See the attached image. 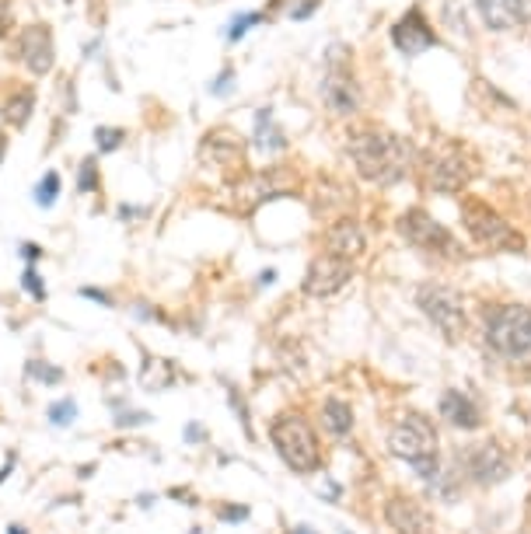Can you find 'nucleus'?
Wrapping results in <instances>:
<instances>
[{"mask_svg":"<svg viewBox=\"0 0 531 534\" xmlns=\"http://www.w3.org/2000/svg\"><path fill=\"white\" fill-rule=\"evenodd\" d=\"M343 534H350V531H343Z\"/></svg>","mask_w":531,"mask_h":534,"instance_id":"nucleus-40","label":"nucleus"},{"mask_svg":"<svg viewBox=\"0 0 531 534\" xmlns=\"http://www.w3.org/2000/svg\"><path fill=\"white\" fill-rule=\"evenodd\" d=\"M32 108H35V91L14 88V94H11L7 105H4V115H7V122H11L14 129H21V126L32 119Z\"/></svg>","mask_w":531,"mask_h":534,"instance_id":"nucleus-20","label":"nucleus"},{"mask_svg":"<svg viewBox=\"0 0 531 534\" xmlns=\"http://www.w3.org/2000/svg\"><path fill=\"white\" fill-rule=\"evenodd\" d=\"M21 259L32 266L35 259H42V248H39V245H21Z\"/></svg>","mask_w":531,"mask_h":534,"instance_id":"nucleus-32","label":"nucleus"},{"mask_svg":"<svg viewBox=\"0 0 531 534\" xmlns=\"http://www.w3.org/2000/svg\"><path fill=\"white\" fill-rule=\"evenodd\" d=\"M95 144H98V154H112L126 144V129L119 126H98L95 129Z\"/></svg>","mask_w":531,"mask_h":534,"instance_id":"nucleus-22","label":"nucleus"},{"mask_svg":"<svg viewBox=\"0 0 531 534\" xmlns=\"http://www.w3.org/2000/svg\"><path fill=\"white\" fill-rule=\"evenodd\" d=\"M385 521L395 534H430V528H433L430 514L406 492H395L385 500Z\"/></svg>","mask_w":531,"mask_h":534,"instance_id":"nucleus-12","label":"nucleus"},{"mask_svg":"<svg viewBox=\"0 0 531 534\" xmlns=\"http://www.w3.org/2000/svg\"><path fill=\"white\" fill-rule=\"evenodd\" d=\"M259 21H262V14H255V11H252V14H241V21H234V25L227 28V39H231V42H238V39H241L252 25H259Z\"/></svg>","mask_w":531,"mask_h":534,"instance_id":"nucleus-27","label":"nucleus"},{"mask_svg":"<svg viewBox=\"0 0 531 534\" xmlns=\"http://www.w3.org/2000/svg\"><path fill=\"white\" fill-rule=\"evenodd\" d=\"M21 286L32 293V300H46V297H49V290H46L42 276L35 272V266H25V272H21Z\"/></svg>","mask_w":531,"mask_h":534,"instance_id":"nucleus-26","label":"nucleus"},{"mask_svg":"<svg viewBox=\"0 0 531 534\" xmlns=\"http://www.w3.org/2000/svg\"><path fill=\"white\" fill-rule=\"evenodd\" d=\"M11 25V0H0V32Z\"/></svg>","mask_w":531,"mask_h":534,"instance_id":"nucleus-33","label":"nucleus"},{"mask_svg":"<svg viewBox=\"0 0 531 534\" xmlns=\"http://www.w3.org/2000/svg\"><path fill=\"white\" fill-rule=\"evenodd\" d=\"M321 423L332 437H346L353 430V409L339 398H325L321 402Z\"/></svg>","mask_w":531,"mask_h":534,"instance_id":"nucleus-18","label":"nucleus"},{"mask_svg":"<svg viewBox=\"0 0 531 534\" xmlns=\"http://www.w3.org/2000/svg\"><path fill=\"white\" fill-rule=\"evenodd\" d=\"M273 279H276V272H273V269H266V272L259 276V283H273Z\"/></svg>","mask_w":531,"mask_h":534,"instance_id":"nucleus-35","label":"nucleus"},{"mask_svg":"<svg viewBox=\"0 0 531 534\" xmlns=\"http://www.w3.org/2000/svg\"><path fill=\"white\" fill-rule=\"evenodd\" d=\"M269 444L280 454V461L298 471V475H312L321 468V444L315 426L308 423V416L287 409L280 416H273L269 423Z\"/></svg>","mask_w":531,"mask_h":534,"instance_id":"nucleus-3","label":"nucleus"},{"mask_svg":"<svg viewBox=\"0 0 531 534\" xmlns=\"http://www.w3.org/2000/svg\"><path fill=\"white\" fill-rule=\"evenodd\" d=\"M143 423H151L147 412H119L115 416V426H143Z\"/></svg>","mask_w":531,"mask_h":534,"instance_id":"nucleus-29","label":"nucleus"},{"mask_svg":"<svg viewBox=\"0 0 531 534\" xmlns=\"http://www.w3.org/2000/svg\"><path fill=\"white\" fill-rule=\"evenodd\" d=\"M7 534H25V528H18V524H11V528H7Z\"/></svg>","mask_w":531,"mask_h":534,"instance_id":"nucleus-37","label":"nucleus"},{"mask_svg":"<svg viewBox=\"0 0 531 534\" xmlns=\"http://www.w3.org/2000/svg\"><path fill=\"white\" fill-rule=\"evenodd\" d=\"M350 276H353V262L321 252V255H315V259L308 262V272H305V279H301V290H305V297L321 300V297L339 293V290L350 283Z\"/></svg>","mask_w":531,"mask_h":534,"instance_id":"nucleus-10","label":"nucleus"},{"mask_svg":"<svg viewBox=\"0 0 531 534\" xmlns=\"http://www.w3.org/2000/svg\"><path fill=\"white\" fill-rule=\"evenodd\" d=\"M346 147H350L353 168L360 172V178L374 182V185H395L413 165V144L381 126L353 129Z\"/></svg>","mask_w":531,"mask_h":534,"instance_id":"nucleus-1","label":"nucleus"},{"mask_svg":"<svg viewBox=\"0 0 531 534\" xmlns=\"http://www.w3.org/2000/svg\"><path fill=\"white\" fill-rule=\"evenodd\" d=\"M388 450L409 464L440 457V440H437V426L433 419L420 409H402L388 430Z\"/></svg>","mask_w":531,"mask_h":534,"instance_id":"nucleus-5","label":"nucleus"},{"mask_svg":"<svg viewBox=\"0 0 531 534\" xmlns=\"http://www.w3.org/2000/svg\"><path fill=\"white\" fill-rule=\"evenodd\" d=\"M461 220H465V231L472 234V241H479L482 248H493V252H521L525 248L521 231H514L504 220V213H497L479 196L461 199Z\"/></svg>","mask_w":531,"mask_h":534,"instance_id":"nucleus-4","label":"nucleus"},{"mask_svg":"<svg viewBox=\"0 0 531 534\" xmlns=\"http://www.w3.org/2000/svg\"><path fill=\"white\" fill-rule=\"evenodd\" d=\"M475 7H479V18L497 32L531 21V0H475Z\"/></svg>","mask_w":531,"mask_h":534,"instance_id":"nucleus-17","label":"nucleus"},{"mask_svg":"<svg viewBox=\"0 0 531 534\" xmlns=\"http://www.w3.org/2000/svg\"><path fill=\"white\" fill-rule=\"evenodd\" d=\"M461 468H465V475L475 485H497V482H504L511 475V454L497 437H490V440L468 447L461 454Z\"/></svg>","mask_w":531,"mask_h":534,"instance_id":"nucleus-9","label":"nucleus"},{"mask_svg":"<svg viewBox=\"0 0 531 534\" xmlns=\"http://www.w3.org/2000/svg\"><path fill=\"white\" fill-rule=\"evenodd\" d=\"M395 231H399L409 245L423 248V252L437 255V259H465V248L454 241V234H451L444 224H437V220H433L426 210H420V206L402 210L399 220H395Z\"/></svg>","mask_w":531,"mask_h":534,"instance_id":"nucleus-7","label":"nucleus"},{"mask_svg":"<svg viewBox=\"0 0 531 534\" xmlns=\"http://www.w3.org/2000/svg\"><path fill=\"white\" fill-rule=\"evenodd\" d=\"M392 42H395V49H399V53L416 56V53H423V49H430V46H437V35H433L430 21H426L423 14L413 7L409 14H402V18L395 21V28H392Z\"/></svg>","mask_w":531,"mask_h":534,"instance_id":"nucleus-14","label":"nucleus"},{"mask_svg":"<svg viewBox=\"0 0 531 534\" xmlns=\"http://www.w3.org/2000/svg\"><path fill=\"white\" fill-rule=\"evenodd\" d=\"M440 419L444 423H451L454 430H479L482 426V412H479V405L465 395V391H458V388H447L444 395H440Z\"/></svg>","mask_w":531,"mask_h":534,"instance_id":"nucleus-16","label":"nucleus"},{"mask_svg":"<svg viewBox=\"0 0 531 534\" xmlns=\"http://www.w3.org/2000/svg\"><path fill=\"white\" fill-rule=\"evenodd\" d=\"M319 4H321V0H301V4L290 11V18H294V21H305V18H308V14H312Z\"/></svg>","mask_w":531,"mask_h":534,"instance_id":"nucleus-30","label":"nucleus"},{"mask_svg":"<svg viewBox=\"0 0 531 534\" xmlns=\"http://www.w3.org/2000/svg\"><path fill=\"white\" fill-rule=\"evenodd\" d=\"M25 374H28V381H39V384H60L63 381V370L46 363V360H28Z\"/></svg>","mask_w":531,"mask_h":534,"instance_id":"nucleus-21","label":"nucleus"},{"mask_svg":"<svg viewBox=\"0 0 531 534\" xmlns=\"http://www.w3.org/2000/svg\"><path fill=\"white\" fill-rule=\"evenodd\" d=\"M217 517H220V521H227V524H241V521H248V507L220 503V507H217Z\"/></svg>","mask_w":531,"mask_h":534,"instance_id":"nucleus-28","label":"nucleus"},{"mask_svg":"<svg viewBox=\"0 0 531 534\" xmlns=\"http://www.w3.org/2000/svg\"><path fill=\"white\" fill-rule=\"evenodd\" d=\"M81 297H88V300H98V304L112 307V297H108L105 290H95V286H81Z\"/></svg>","mask_w":531,"mask_h":534,"instance_id":"nucleus-31","label":"nucleus"},{"mask_svg":"<svg viewBox=\"0 0 531 534\" xmlns=\"http://www.w3.org/2000/svg\"><path fill=\"white\" fill-rule=\"evenodd\" d=\"M482 332L504 363L531 370V307L528 304H486Z\"/></svg>","mask_w":531,"mask_h":534,"instance_id":"nucleus-2","label":"nucleus"},{"mask_svg":"<svg viewBox=\"0 0 531 534\" xmlns=\"http://www.w3.org/2000/svg\"><path fill=\"white\" fill-rule=\"evenodd\" d=\"M290 534H315V531H308V528H294Z\"/></svg>","mask_w":531,"mask_h":534,"instance_id":"nucleus-39","label":"nucleus"},{"mask_svg":"<svg viewBox=\"0 0 531 534\" xmlns=\"http://www.w3.org/2000/svg\"><path fill=\"white\" fill-rule=\"evenodd\" d=\"M4 151H7V136L0 133V161H4Z\"/></svg>","mask_w":531,"mask_h":534,"instance_id":"nucleus-36","label":"nucleus"},{"mask_svg":"<svg viewBox=\"0 0 531 534\" xmlns=\"http://www.w3.org/2000/svg\"><path fill=\"white\" fill-rule=\"evenodd\" d=\"M321 98H325L328 112H335V115H353L360 108V88H357L353 74L335 63L328 67V74L321 81Z\"/></svg>","mask_w":531,"mask_h":534,"instance_id":"nucleus-13","label":"nucleus"},{"mask_svg":"<svg viewBox=\"0 0 531 534\" xmlns=\"http://www.w3.org/2000/svg\"><path fill=\"white\" fill-rule=\"evenodd\" d=\"M98 182H102V175H98V158H84L81 168H77V189H81V192H95Z\"/></svg>","mask_w":531,"mask_h":534,"instance_id":"nucleus-24","label":"nucleus"},{"mask_svg":"<svg viewBox=\"0 0 531 534\" xmlns=\"http://www.w3.org/2000/svg\"><path fill=\"white\" fill-rule=\"evenodd\" d=\"M18 56L28 74H39V77L49 74L56 63V46H53L49 25H25L18 32Z\"/></svg>","mask_w":531,"mask_h":534,"instance_id":"nucleus-11","label":"nucleus"},{"mask_svg":"<svg viewBox=\"0 0 531 534\" xmlns=\"http://www.w3.org/2000/svg\"><path fill=\"white\" fill-rule=\"evenodd\" d=\"M426 189L433 192H458L461 185H468L475 175V161L465 158V151L458 144H447L444 151H430L420 158Z\"/></svg>","mask_w":531,"mask_h":534,"instance_id":"nucleus-8","label":"nucleus"},{"mask_svg":"<svg viewBox=\"0 0 531 534\" xmlns=\"http://www.w3.org/2000/svg\"><path fill=\"white\" fill-rule=\"evenodd\" d=\"M56 196H60V172H46L42 182L35 185V203L39 206H53Z\"/></svg>","mask_w":531,"mask_h":534,"instance_id":"nucleus-23","label":"nucleus"},{"mask_svg":"<svg viewBox=\"0 0 531 534\" xmlns=\"http://www.w3.org/2000/svg\"><path fill=\"white\" fill-rule=\"evenodd\" d=\"M416 307L423 311L426 322H430L447 343H458V339L465 336L468 318H465V307H461L458 290H451V286H444V283H437V279H426V283L416 286Z\"/></svg>","mask_w":531,"mask_h":534,"instance_id":"nucleus-6","label":"nucleus"},{"mask_svg":"<svg viewBox=\"0 0 531 534\" xmlns=\"http://www.w3.org/2000/svg\"><path fill=\"white\" fill-rule=\"evenodd\" d=\"M49 423L53 426H70L74 419H77V405H74V398H63V402H56V405H49Z\"/></svg>","mask_w":531,"mask_h":534,"instance_id":"nucleus-25","label":"nucleus"},{"mask_svg":"<svg viewBox=\"0 0 531 534\" xmlns=\"http://www.w3.org/2000/svg\"><path fill=\"white\" fill-rule=\"evenodd\" d=\"M186 433H189V440H193V444H196V440H203V437H200V426H196V423H193Z\"/></svg>","mask_w":531,"mask_h":534,"instance_id":"nucleus-34","label":"nucleus"},{"mask_svg":"<svg viewBox=\"0 0 531 534\" xmlns=\"http://www.w3.org/2000/svg\"><path fill=\"white\" fill-rule=\"evenodd\" d=\"M203 154H210L217 165H241V144H238L234 136H227L224 129H217V133L207 136Z\"/></svg>","mask_w":531,"mask_h":534,"instance_id":"nucleus-19","label":"nucleus"},{"mask_svg":"<svg viewBox=\"0 0 531 534\" xmlns=\"http://www.w3.org/2000/svg\"><path fill=\"white\" fill-rule=\"evenodd\" d=\"M364 248H367V238H364V231H360V224L353 217H343V220H335L325 231V252L335 255V259L353 262V259L364 255Z\"/></svg>","mask_w":531,"mask_h":534,"instance_id":"nucleus-15","label":"nucleus"},{"mask_svg":"<svg viewBox=\"0 0 531 534\" xmlns=\"http://www.w3.org/2000/svg\"><path fill=\"white\" fill-rule=\"evenodd\" d=\"M525 517H528V521H531V496H528V500H525Z\"/></svg>","mask_w":531,"mask_h":534,"instance_id":"nucleus-38","label":"nucleus"}]
</instances>
